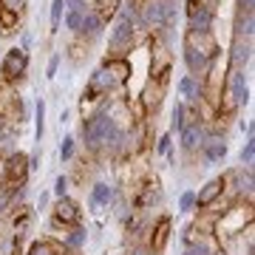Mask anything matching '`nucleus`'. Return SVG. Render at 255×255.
<instances>
[{
  "mask_svg": "<svg viewBox=\"0 0 255 255\" xmlns=\"http://www.w3.org/2000/svg\"><path fill=\"white\" fill-rule=\"evenodd\" d=\"M51 204V193L48 190H40V199H37V210H46Z\"/></svg>",
  "mask_w": 255,
  "mask_h": 255,
  "instance_id": "obj_38",
  "label": "nucleus"
},
{
  "mask_svg": "<svg viewBox=\"0 0 255 255\" xmlns=\"http://www.w3.org/2000/svg\"><path fill=\"white\" fill-rule=\"evenodd\" d=\"M102 68L111 74V80L117 82L119 88H122V85L130 80V74H133V68H130V60H102Z\"/></svg>",
  "mask_w": 255,
  "mask_h": 255,
  "instance_id": "obj_18",
  "label": "nucleus"
},
{
  "mask_svg": "<svg viewBox=\"0 0 255 255\" xmlns=\"http://www.w3.org/2000/svg\"><path fill=\"white\" fill-rule=\"evenodd\" d=\"M43 136H46V100L40 97V100L34 102V139H37V147H40Z\"/></svg>",
  "mask_w": 255,
  "mask_h": 255,
  "instance_id": "obj_24",
  "label": "nucleus"
},
{
  "mask_svg": "<svg viewBox=\"0 0 255 255\" xmlns=\"http://www.w3.org/2000/svg\"><path fill=\"white\" fill-rule=\"evenodd\" d=\"M0 184H6V156H0Z\"/></svg>",
  "mask_w": 255,
  "mask_h": 255,
  "instance_id": "obj_41",
  "label": "nucleus"
},
{
  "mask_svg": "<svg viewBox=\"0 0 255 255\" xmlns=\"http://www.w3.org/2000/svg\"><path fill=\"white\" fill-rule=\"evenodd\" d=\"M170 233H173V219H170L167 213H162V216L150 224V230H147V238H145L147 250H150L153 255H162L164 250H167Z\"/></svg>",
  "mask_w": 255,
  "mask_h": 255,
  "instance_id": "obj_6",
  "label": "nucleus"
},
{
  "mask_svg": "<svg viewBox=\"0 0 255 255\" xmlns=\"http://www.w3.org/2000/svg\"><path fill=\"white\" fill-rule=\"evenodd\" d=\"M117 204V187L111 182H102V179H94L91 187H88V207H91V213H105V210H111Z\"/></svg>",
  "mask_w": 255,
  "mask_h": 255,
  "instance_id": "obj_7",
  "label": "nucleus"
},
{
  "mask_svg": "<svg viewBox=\"0 0 255 255\" xmlns=\"http://www.w3.org/2000/svg\"><path fill=\"white\" fill-rule=\"evenodd\" d=\"M167 85H170V77H159V80H150L147 77V82L142 85V91H139V105L145 108L147 117H156L159 114V108H162L164 102V94H167Z\"/></svg>",
  "mask_w": 255,
  "mask_h": 255,
  "instance_id": "obj_4",
  "label": "nucleus"
},
{
  "mask_svg": "<svg viewBox=\"0 0 255 255\" xmlns=\"http://www.w3.org/2000/svg\"><path fill=\"white\" fill-rule=\"evenodd\" d=\"M71 255H80V253H71Z\"/></svg>",
  "mask_w": 255,
  "mask_h": 255,
  "instance_id": "obj_43",
  "label": "nucleus"
},
{
  "mask_svg": "<svg viewBox=\"0 0 255 255\" xmlns=\"http://www.w3.org/2000/svg\"><path fill=\"white\" fill-rule=\"evenodd\" d=\"M28 71V51H23L20 46H11L9 51H3L0 57V80L6 85H17Z\"/></svg>",
  "mask_w": 255,
  "mask_h": 255,
  "instance_id": "obj_2",
  "label": "nucleus"
},
{
  "mask_svg": "<svg viewBox=\"0 0 255 255\" xmlns=\"http://www.w3.org/2000/svg\"><path fill=\"white\" fill-rule=\"evenodd\" d=\"M119 3H122V0H97V11L102 14L105 23H108V17H114V11L119 9Z\"/></svg>",
  "mask_w": 255,
  "mask_h": 255,
  "instance_id": "obj_34",
  "label": "nucleus"
},
{
  "mask_svg": "<svg viewBox=\"0 0 255 255\" xmlns=\"http://www.w3.org/2000/svg\"><path fill=\"white\" fill-rule=\"evenodd\" d=\"M31 170H28V153L14 150L11 156H6V184H26Z\"/></svg>",
  "mask_w": 255,
  "mask_h": 255,
  "instance_id": "obj_11",
  "label": "nucleus"
},
{
  "mask_svg": "<svg viewBox=\"0 0 255 255\" xmlns=\"http://www.w3.org/2000/svg\"><path fill=\"white\" fill-rule=\"evenodd\" d=\"M253 31H255V11H236L233 37H247V40H253Z\"/></svg>",
  "mask_w": 255,
  "mask_h": 255,
  "instance_id": "obj_20",
  "label": "nucleus"
},
{
  "mask_svg": "<svg viewBox=\"0 0 255 255\" xmlns=\"http://www.w3.org/2000/svg\"><path fill=\"white\" fill-rule=\"evenodd\" d=\"M31 221H34V207L31 204H14V207L6 210V216H3L0 224L9 230L14 238L26 241V236L31 233Z\"/></svg>",
  "mask_w": 255,
  "mask_h": 255,
  "instance_id": "obj_3",
  "label": "nucleus"
},
{
  "mask_svg": "<svg viewBox=\"0 0 255 255\" xmlns=\"http://www.w3.org/2000/svg\"><path fill=\"white\" fill-rule=\"evenodd\" d=\"M60 60H63V54H51V60H48V68H46V77H48V80H54V77H57Z\"/></svg>",
  "mask_w": 255,
  "mask_h": 255,
  "instance_id": "obj_37",
  "label": "nucleus"
},
{
  "mask_svg": "<svg viewBox=\"0 0 255 255\" xmlns=\"http://www.w3.org/2000/svg\"><path fill=\"white\" fill-rule=\"evenodd\" d=\"M17 139H20V128L11 125V122H3L0 128V156H11L17 147Z\"/></svg>",
  "mask_w": 255,
  "mask_h": 255,
  "instance_id": "obj_19",
  "label": "nucleus"
},
{
  "mask_svg": "<svg viewBox=\"0 0 255 255\" xmlns=\"http://www.w3.org/2000/svg\"><path fill=\"white\" fill-rule=\"evenodd\" d=\"M63 14H65V0H51V34H57V31H60Z\"/></svg>",
  "mask_w": 255,
  "mask_h": 255,
  "instance_id": "obj_29",
  "label": "nucleus"
},
{
  "mask_svg": "<svg viewBox=\"0 0 255 255\" xmlns=\"http://www.w3.org/2000/svg\"><path fill=\"white\" fill-rule=\"evenodd\" d=\"M184 3H193V6H213V0H184Z\"/></svg>",
  "mask_w": 255,
  "mask_h": 255,
  "instance_id": "obj_42",
  "label": "nucleus"
},
{
  "mask_svg": "<svg viewBox=\"0 0 255 255\" xmlns=\"http://www.w3.org/2000/svg\"><path fill=\"white\" fill-rule=\"evenodd\" d=\"M28 46H31V34H28V31H23V37H20V48H23V51H28Z\"/></svg>",
  "mask_w": 255,
  "mask_h": 255,
  "instance_id": "obj_40",
  "label": "nucleus"
},
{
  "mask_svg": "<svg viewBox=\"0 0 255 255\" xmlns=\"http://www.w3.org/2000/svg\"><path fill=\"white\" fill-rule=\"evenodd\" d=\"M68 190H71V179H68L65 173H60L54 179V190H51V196H54V199H63V196H68Z\"/></svg>",
  "mask_w": 255,
  "mask_h": 255,
  "instance_id": "obj_33",
  "label": "nucleus"
},
{
  "mask_svg": "<svg viewBox=\"0 0 255 255\" xmlns=\"http://www.w3.org/2000/svg\"><path fill=\"white\" fill-rule=\"evenodd\" d=\"M68 57H71V63L80 65L85 57H88V43L82 40V37H77L74 43H68Z\"/></svg>",
  "mask_w": 255,
  "mask_h": 255,
  "instance_id": "obj_27",
  "label": "nucleus"
},
{
  "mask_svg": "<svg viewBox=\"0 0 255 255\" xmlns=\"http://www.w3.org/2000/svg\"><path fill=\"white\" fill-rule=\"evenodd\" d=\"M255 164V136H247L244 147H241V167H253Z\"/></svg>",
  "mask_w": 255,
  "mask_h": 255,
  "instance_id": "obj_31",
  "label": "nucleus"
},
{
  "mask_svg": "<svg viewBox=\"0 0 255 255\" xmlns=\"http://www.w3.org/2000/svg\"><path fill=\"white\" fill-rule=\"evenodd\" d=\"M136 11L130 6H119V14L111 26V34H108V54L105 60H128V51H133L139 43L136 37Z\"/></svg>",
  "mask_w": 255,
  "mask_h": 255,
  "instance_id": "obj_1",
  "label": "nucleus"
},
{
  "mask_svg": "<svg viewBox=\"0 0 255 255\" xmlns=\"http://www.w3.org/2000/svg\"><path fill=\"white\" fill-rule=\"evenodd\" d=\"M105 20H102V14L97 9H91V11H85V17H82V26H80V31H77V37H82L88 46H91L94 40H100L102 37V31H105Z\"/></svg>",
  "mask_w": 255,
  "mask_h": 255,
  "instance_id": "obj_15",
  "label": "nucleus"
},
{
  "mask_svg": "<svg viewBox=\"0 0 255 255\" xmlns=\"http://www.w3.org/2000/svg\"><path fill=\"white\" fill-rule=\"evenodd\" d=\"M184 125H187V111H184V102H176L173 114H170V130H167V133H179Z\"/></svg>",
  "mask_w": 255,
  "mask_h": 255,
  "instance_id": "obj_26",
  "label": "nucleus"
},
{
  "mask_svg": "<svg viewBox=\"0 0 255 255\" xmlns=\"http://www.w3.org/2000/svg\"><path fill=\"white\" fill-rule=\"evenodd\" d=\"M230 145H227V139L224 136H207L204 139V145H201V150L196 156H199L201 167H210V164H216V162H224V156H227Z\"/></svg>",
  "mask_w": 255,
  "mask_h": 255,
  "instance_id": "obj_13",
  "label": "nucleus"
},
{
  "mask_svg": "<svg viewBox=\"0 0 255 255\" xmlns=\"http://www.w3.org/2000/svg\"><path fill=\"white\" fill-rule=\"evenodd\" d=\"M0 57H3V51H0Z\"/></svg>",
  "mask_w": 255,
  "mask_h": 255,
  "instance_id": "obj_44",
  "label": "nucleus"
},
{
  "mask_svg": "<svg viewBox=\"0 0 255 255\" xmlns=\"http://www.w3.org/2000/svg\"><path fill=\"white\" fill-rule=\"evenodd\" d=\"M236 11H255V0H238Z\"/></svg>",
  "mask_w": 255,
  "mask_h": 255,
  "instance_id": "obj_39",
  "label": "nucleus"
},
{
  "mask_svg": "<svg viewBox=\"0 0 255 255\" xmlns=\"http://www.w3.org/2000/svg\"><path fill=\"white\" fill-rule=\"evenodd\" d=\"M51 219L71 230V227H77V224H82V207L71 199V196L54 199V204H51Z\"/></svg>",
  "mask_w": 255,
  "mask_h": 255,
  "instance_id": "obj_8",
  "label": "nucleus"
},
{
  "mask_svg": "<svg viewBox=\"0 0 255 255\" xmlns=\"http://www.w3.org/2000/svg\"><path fill=\"white\" fill-rule=\"evenodd\" d=\"M221 196H224V176H216V179H210V182H204L199 187V193H196V210L213 207L216 201H221Z\"/></svg>",
  "mask_w": 255,
  "mask_h": 255,
  "instance_id": "obj_14",
  "label": "nucleus"
},
{
  "mask_svg": "<svg viewBox=\"0 0 255 255\" xmlns=\"http://www.w3.org/2000/svg\"><path fill=\"white\" fill-rule=\"evenodd\" d=\"M182 60H184V65H187V74L196 77V80H201V77L207 74V68L213 65V60H207V57L199 54V51H190V48H182Z\"/></svg>",
  "mask_w": 255,
  "mask_h": 255,
  "instance_id": "obj_17",
  "label": "nucleus"
},
{
  "mask_svg": "<svg viewBox=\"0 0 255 255\" xmlns=\"http://www.w3.org/2000/svg\"><path fill=\"white\" fill-rule=\"evenodd\" d=\"M60 241L65 244V250H71V253H82V250H85V241H88V230L82 227V224H77V227H71L63 238H60Z\"/></svg>",
  "mask_w": 255,
  "mask_h": 255,
  "instance_id": "obj_22",
  "label": "nucleus"
},
{
  "mask_svg": "<svg viewBox=\"0 0 255 255\" xmlns=\"http://www.w3.org/2000/svg\"><path fill=\"white\" fill-rule=\"evenodd\" d=\"M14 31H20V14H14L9 9H0V34L9 37Z\"/></svg>",
  "mask_w": 255,
  "mask_h": 255,
  "instance_id": "obj_25",
  "label": "nucleus"
},
{
  "mask_svg": "<svg viewBox=\"0 0 255 255\" xmlns=\"http://www.w3.org/2000/svg\"><path fill=\"white\" fill-rule=\"evenodd\" d=\"M179 213H196V190H184L179 196Z\"/></svg>",
  "mask_w": 255,
  "mask_h": 255,
  "instance_id": "obj_32",
  "label": "nucleus"
},
{
  "mask_svg": "<svg viewBox=\"0 0 255 255\" xmlns=\"http://www.w3.org/2000/svg\"><path fill=\"white\" fill-rule=\"evenodd\" d=\"M182 48L199 51V54H204L207 60L221 57V46H219V40H216L213 31H193V28H187L184 37H182Z\"/></svg>",
  "mask_w": 255,
  "mask_h": 255,
  "instance_id": "obj_5",
  "label": "nucleus"
},
{
  "mask_svg": "<svg viewBox=\"0 0 255 255\" xmlns=\"http://www.w3.org/2000/svg\"><path fill=\"white\" fill-rule=\"evenodd\" d=\"M176 88H179V97H182L184 102H196L201 97V80H196L190 74H184L182 80L176 82Z\"/></svg>",
  "mask_w": 255,
  "mask_h": 255,
  "instance_id": "obj_21",
  "label": "nucleus"
},
{
  "mask_svg": "<svg viewBox=\"0 0 255 255\" xmlns=\"http://www.w3.org/2000/svg\"><path fill=\"white\" fill-rule=\"evenodd\" d=\"M26 255H71V250H65V244L60 241V238H37V241H31L26 250Z\"/></svg>",
  "mask_w": 255,
  "mask_h": 255,
  "instance_id": "obj_16",
  "label": "nucleus"
},
{
  "mask_svg": "<svg viewBox=\"0 0 255 255\" xmlns=\"http://www.w3.org/2000/svg\"><path fill=\"white\" fill-rule=\"evenodd\" d=\"M28 6V0H0V9H9L14 14H23Z\"/></svg>",
  "mask_w": 255,
  "mask_h": 255,
  "instance_id": "obj_36",
  "label": "nucleus"
},
{
  "mask_svg": "<svg viewBox=\"0 0 255 255\" xmlns=\"http://www.w3.org/2000/svg\"><path fill=\"white\" fill-rule=\"evenodd\" d=\"M253 60V40L247 37H233V46L227 51V68L230 71H244Z\"/></svg>",
  "mask_w": 255,
  "mask_h": 255,
  "instance_id": "obj_10",
  "label": "nucleus"
},
{
  "mask_svg": "<svg viewBox=\"0 0 255 255\" xmlns=\"http://www.w3.org/2000/svg\"><path fill=\"white\" fill-rule=\"evenodd\" d=\"M82 11H74V9H65V14H63V23H65V28L71 31V34H77L80 31V26H82Z\"/></svg>",
  "mask_w": 255,
  "mask_h": 255,
  "instance_id": "obj_30",
  "label": "nucleus"
},
{
  "mask_svg": "<svg viewBox=\"0 0 255 255\" xmlns=\"http://www.w3.org/2000/svg\"><path fill=\"white\" fill-rule=\"evenodd\" d=\"M0 255H23V241L0 224Z\"/></svg>",
  "mask_w": 255,
  "mask_h": 255,
  "instance_id": "obj_23",
  "label": "nucleus"
},
{
  "mask_svg": "<svg viewBox=\"0 0 255 255\" xmlns=\"http://www.w3.org/2000/svg\"><path fill=\"white\" fill-rule=\"evenodd\" d=\"M60 159H63V164H71L74 159H77V139L74 136L63 139V145H60Z\"/></svg>",
  "mask_w": 255,
  "mask_h": 255,
  "instance_id": "obj_28",
  "label": "nucleus"
},
{
  "mask_svg": "<svg viewBox=\"0 0 255 255\" xmlns=\"http://www.w3.org/2000/svg\"><path fill=\"white\" fill-rule=\"evenodd\" d=\"M204 139H207V128L201 125V122H187L179 130V147H182L184 156L199 153L201 145H204Z\"/></svg>",
  "mask_w": 255,
  "mask_h": 255,
  "instance_id": "obj_9",
  "label": "nucleus"
},
{
  "mask_svg": "<svg viewBox=\"0 0 255 255\" xmlns=\"http://www.w3.org/2000/svg\"><path fill=\"white\" fill-rule=\"evenodd\" d=\"M187 9V28L193 31H213V23H216V6H193V3H184Z\"/></svg>",
  "mask_w": 255,
  "mask_h": 255,
  "instance_id": "obj_12",
  "label": "nucleus"
},
{
  "mask_svg": "<svg viewBox=\"0 0 255 255\" xmlns=\"http://www.w3.org/2000/svg\"><path fill=\"white\" fill-rule=\"evenodd\" d=\"M167 153H173V133L156 136V156H167Z\"/></svg>",
  "mask_w": 255,
  "mask_h": 255,
  "instance_id": "obj_35",
  "label": "nucleus"
}]
</instances>
